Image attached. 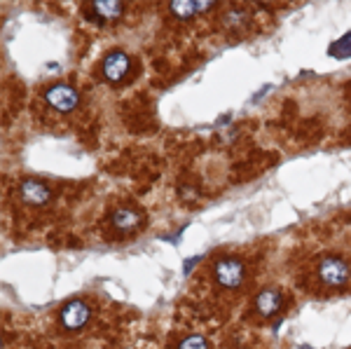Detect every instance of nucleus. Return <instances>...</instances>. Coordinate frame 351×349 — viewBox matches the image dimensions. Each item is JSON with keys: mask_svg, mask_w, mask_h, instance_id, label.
I'll list each match as a JSON object with an SVG mask.
<instances>
[{"mask_svg": "<svg viewBox=\"0 0 351 349\" xmlns=\"http://www.w3.org/2000/svg\"><path fill=\"white\" fill-rule=\"evenodd\" d=\"M89 12L94 14V19L99 21H117L124 12V5L117 3V0H96V3L89 8Z\"/></svg>", "mask_w": 351, "mask_h": 349, "instance_id": "nucleus-10", "label": "nucleus"}, {"mask_svg": "<svg viewBox=\"0 0 351 349\" xmlns=\"http://www.w3.org/2000/svg\"><path fill=\"white\" fill-rule=\"evenodd\" d=\"M281 305H284V296H281L276 289L260 291L256 298V309L263 314V317H274V314L281 309Z\"/></svg>", "mask_w": 351, "mask_h": 349, "instance_id": "nucleus-8", "label": "nucleus"}, {"mask_svg": "<svg viewBox=\"0 0 351 349\" xmlns=\"http://www.w3.org/2000/svg\"><path fill=\"white\" fill-rule=\"evenodd\" d=\"M213 8H216L213 3H190V0H176V3L169 5L171 14L176 16V19H180V21H188L195 14L208 12V10H213Z\"/></svg>", "mask_w": 351, "mask_h": 349, "instance_id": "nucleus-9", "label": "nucleus"}, {"mask_svg": "<svg viewBox=\"0 0 351 349\" xmlns=\"http://www.w3.org/2000/svg\"><path fill=\"white\" fill-rule=\"evenodd\" d=\"M351 277V269L342 258L328 256L319 263V279L326 286H344Z\"/></svg>", "mask_w": 351, "mask_h": 349, "instance_id": "nucleus-2", "label": "nucleus"}, {"mask_svg": "<svg viewBox=\"0 0 351 349\" xmlns=\"http://www.w3.org/2000/svg\"><path fill=\"white\" fill-rule=\"evenodd\" d=\"M110 223L117 232L127 234V232H134V230L141 228V223H143V213H141L138 209H134V206H120V209L110 216Z\"/></svg>", "mask_w": 351, "mask_h": 349, "instance_id": "nucleus-7", "label": "nucleus"}, {"mask_svg": "<svg viewBox=\"0 0 351 349\" xmlns=\"http://www.w3.org/2000/svg\"><path fill=\"white\" fill-rule=\"evenodd\" d=\"M248 12H243V10H230V12H225L223 14V26L225 28H230V31H237V28H241V26H246L248 24Z\"/></svg>", "mask_w": 351, "mask_h": 349, "instance_id": "nucleus-12", "label": "nucleus"}, {"mask_svg": "<svg viewBox=\"0 0 351 349\" xmlns=\"http://www.w3.org/2000/svg\"><path fill=\"white\" fill-rule=\"evenodd\" d=\"M328 54L335 56V59H351V33H344L342 38H337L328 47Z\"/></svg>", "mask_w": 351, "mask_h": 349, "instance_id": "nucleus-11", "label": "nucleus"}, {"mask_svg": "<svg viewBox=\"0 0 351 349\" xmlns=\"http://www.w3.org/2000/svg\"><path fill=\"white\" fill-rule=\"evenodd\" d=\"M45 101H47L54 110L71 112L77 106L80 97H77V92L71 87V84H52V87L45 92Z\"/></svg>", "mask_w": 351, "mask_h": 349, "instance_id": "nucleus-4", "label": "nucleus"}, {"mask_svg": "<svg viewBox=\"0 0 351 349\" xmlns=\"http://www.w3.org/2000/svg\"><path fill=\"white\" fill-rule=\"evenodd\" d=\"M92 317V309H89L87 302L82 300H71L68 305L61 307L59 312V324L64 326L66 330H80L84 324Z\"/></svg>", "mask_w": 351, "mask_h": 349, "instance_id": "nucleus-3", "label": "nucleus"}, {"mask_svg": "<svg viewBox=\"0 0 351 349\" xmlns=\"http://www.w3.org/2000/svg\"><path fill=\"white\" fill-rule=\"evenodd\" d=\"M19 197H21L24 204L43 206L52 200V188L43 181H33V178H28V181L19 183Z\"/></svg>", "mask_w": 351, "mask_h": 349, "instance_id": "nucleus-6", "label": "nucleus"}, {"mask_svg": "<svg viewBox=\"0 0 351 349\" xmlns=\"http://www.w3.org/2000/svg\"><path fill=\"white\" fill-rule=\"evenodd\" d=\"M178 349H208V345H206V340H204L202 335H188V337H183V340H180Z\"/></svg>", "mask_w": 351, "mask_h": 349, "instance_id": "nucleus-13", "label": "nucleus"}, {"mask_svg": "<svg viewBox=\"0 0 351 349\" xmlns=\"http://www.w3.org/2000/svg\"><path fill=\"white\" fill-rule=\"evenodd\" d=\"M129 71H132V59L127 52L115 49L104 59V77L108 82H122L129 75Z\"/></svg>", "mask_w": 351, "mask_h": 349, "instance_id": "nucleus-5", "label": "nucleus"}, {"mask_svg": "<svg viewBox=\"0 0 351 349\" xmlns=\"http://www.w3.org/2000/svg\"><path fill=\"white\" fill-rule=\"evenodd\" d=\"M213 277L223 289H239L246 277V267L239 258H220L213 265Z\"/></svg>", "mask_w": 351, "mask_h": 349, "instance_id": "nucleus-1", "label": "nucleus"}]
</instances>
